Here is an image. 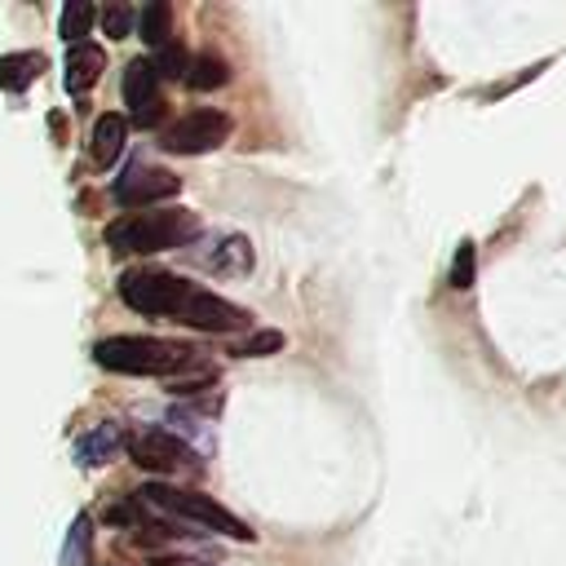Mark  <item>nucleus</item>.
<instances>
[{
    "instance_id": "0eeeda50",
    "label": "nucleus",
    "mask_w": 566,
    "mask_h": 566,
    "mask_svg": "<svg viewBox=\"0 0 566 566\" xmlns=\"http://www.w3.org/2000/svg\"><path fill=\"white\" fill-rule=\"evenodd\" d=\"M248 310L243 305H234V301H226V296H217L212 287H190V296H186V305H181V314L172 318V323H186V327H195V332H217V336H226V332H243L248 327Z\"/></svg>"
},
{
    "instance_id": "39448f33",
    "label": "nucleus",
    "mask_w": 566,
    "mask_h": 566,
    "mask_svg": "<svg viewBox=\"0 0 566 566\" xmlns=\"http://www.w3.org/2000/svg\"><path fill=\"white\" fill-rule=\"evenodd\" d=\"M230 115L226 111H217V106H195V111H186V115H177L164 133H159V146L168 150V155H208V150H217L226 137H230Z\"/></svg>"
},
{
    "instance_id": "f8f14e48",
    "label": "nucleus",
    "mask_w": 566,
    "mask_h": 566,
    "mask_svg": "<svg viewBox=\"0 0 566 566\" xmlns=\"http://www.w3.org/2000/svg\"><path fill=\"white\" fill-rule=\"evenodd\" d=\"M40 71H44V57L31 53V49H22V53H0V88H4V93L31 88V84L40 80Z\"/></svg>"
},
{
    "instance_id": "20e7f679",
    "label": "nucleus",
    "mask_w": 566,
    "mask_h": 566,
    "mask_svg": "<svg viewBox=\"0 0 566 566\" xmlns=\"http://www.w3.org/2000/svg\"><path fill=\"white\" fill-rule=\"evenodd\" d=\"M119 301L137 314H150V318H177L186 296H190V279L172 274V270H150V265H137V270H124L119 274Z\"/></svg>"
},
{
    "instance_id": "aec40b11",
    "label": "nucleus",
    "mask_w": 566,
    "mask_h": 566,
    "mask_svg": "<svg viewBox=\"0 0 566 566\" xmlns=\"http://www.w3.org/2000/svg\"><path fill=\"white\" fill-rule=\"evenodd\" d=\"M203 265H212V270H234V274H243V270H252V243H248L243 234H230V239L221 243V252H217V256H208Z\"/></svg>"
},
{
    "instance_id": "f3484780",
    "label": "nucleus",
    "mask_w": 566,
    "mask_h": 566,
    "mask_svg": "<svg viewBox=\"0 0 566 566\" xmlns=\"http://www.w3.org/2000/svg\"><path fill=\"white\" fill-rule=\"evenodd\" d=\"M88 562H93V522H88V513H80L62 544V566H88Z\"/></svg>"
},
{
    "instance_id": "a211bd4d",
    "label": "nucleus",
    "mask_w": 566,
    "mask_h": 566,
    "mask_svg": "<svg viewBox=\"0 0 566 566\" xmlns=\"http://www.w3.org/2000/svg\"><path fill=\"white\" fill-rule=\"evenodd\" d=\"M283 345H287V336L279 327H256L230 354H239V358H270V354H283Z\"/></svg>"
},
{
    "instance_id": "412c9836",
    "label": "nucleus",
    "mask_w": 566,
    "mask_h": 566,
    "mask_svg": "<svg viewBox=\"0 0 566 566\" xmlns=\"http://www.w3.org/2000/svg\"><path fill=\"white\" fill-rule=\"evenodd\" d=\"M97 22H102V31L111 35V40H124L133 27H137V13H133V4H124V0H115V4H106V9H97Z\"/></svg>"
},
{
    "instance_id": "f257e3e1",
    "label": "nucleus",
    "mask_w": 566,
    "mask_h": 566,
    "mask_svg": "<svg viewBox=\"0 0 566 566\" xmlns=\"http://www.w3.org/2000/svg\"><path fill=\"white\" fill-rule=\"evenodd\" d=\"M199 234V217L190 208H142V212H124L115 217L102 239L111 252L119 256H150V252H172L195 243Z\"/></svg>"
},
{
    "instance_id": "5701e85b",
    "label": "nucleus",
    "mask_w": 566,
    "mask_h": 566,
    "mask_svg": "<svg viewBox=\"0 0 566 566\" xmlns=\"http://www.w3.org/2000/svg\"><path fill=\"white\" fill-rule=\"evenodd\" d=\"M49 128H53V137H57V142H66V119H62L57 111L49 115Z\"/></svg>"
},
{
    "instance_id": "4468645a",
    "label": "nucleus",
    "mask_w": 566,
    "mask_h": 566,
    "mask_svg": "<svg viewBox=\"0 0 566 566\" xmlns=\"http://www.w3.org/2000/svg\"><path fill=\"white\" fill-rule=\"evenodd\" d=\"M97 27V4L88 0H66L62 4V18H57V35L66 44H84V35Z\"/></svg>"
},
{
    "instance_id": "6e6552de",
    "label": "nucleus",
    "mask_w": 566,
    "mask_h": 566,
    "mask_svg": "<svg viewBox=\"0 0 566 566\" xmlns=\"http://www.w3.org/2000/svg\"><path fill=\"white\" fill-rule=\"evenodd\" d=\"M128 460H133L137 469L164 478V473L190 469V464H195V451H190L177 433H168V429H142V433L128 438Z\"/></svg>"
},
{
    "instance_id": "9d476101",
    "label": "nucleus",
    "mask_w": 566,
    "mask_h": 566,
    "mask_svg": "<svg viewBox=\"0 0 566 566\" xmlns=\"http://www.w3.org/2000/svg\"><path fill=\"white\" fill-rule=\"evenodd\" d=\"M119 93H124V106H128L133 115H142V111H150V106L159 102V75H155V66H150V57H133V62L124 66Z\"/></svg>"
},
{
    "instance_id": "1a4fd4ad",
    "label": "nucleus",
    "mask_w": 566,
    "mask_h": 566,
    "mask_svg": "<svg viewBox=\"0 0 566 566\" xmlns=\"http://www.w3.org/2000/svg\"><path fill=\"white\" fill-rule=\"evenodd\" d=\"M62 84H66V93L71 97H80V93H88L97 80H102V71H106V53H102V44H71L66 49V62H62Z\"/></svg>"
},
{
    "instance_id": "423d86ee",
    "label": "nucleus",
    "mask_w": 566,
    "mask_h": 566,
    "mask_svg": "<svg viewBox=\"0 0 566 566\" xmlns=\"http://www.w3.org/2000/svg\"><path fill=\"white\" fill-rule=\"evenodd\" d=\"M177 190H181V177L177 172L155 168V164H133V168H124V177H115L111 199L119 208H128V212H142V208H159Z\"/></svg>"
},
{
    "instance_id": "dca6fc26",
    "label": "nucleus",
    "mask_w": 566,
    "mask_h": 566,
    "mask_svg": "<svg viewBox=\"0 0 566 566\" xmlns=\"http://www.w3.org/2000/svg\"><path fill=\"white\" fill-rule=\"evenodd\" d=\"M119 447H124L119 429H115V424H97L88 438H80L75 455H80V464H106V460H111Z\"/></svg>"
},
{
    "instance_id": "ddd939ff",
    "label": "nucleus",
    "mask_w": 566,
    "mask_h": 566,
    "mask_svg": "<svg viewBox=\"0 0 566 566\" xmlns=\"http://www.w3.org/2000/svg\"><path fill=\"white\" fill-rule=\"evenodd\" d=\"M186 84L195 88V93H212V88H226L230 84V62L221 57V53H195L190 57V66H186Z\"/></svg>"
},
{
    "instance_id": "f03ea898",
    "label": "nucleus",
    "mask_w": 566,
    "mask_h": 566,
    "mask_svg": "<svg viewBox=\"0 0 566 566\" xmlns=\"http://www.w3.org/2000/svg\"><path fill=\"white\" fill-rule=\"evenodd\" d=\"M93 363L119 376H177L195 367V349L164 336H102L93 345Z\"/></svg>"
},
{
    "instance_id": "2eb2a0df",
    "label": "nucleus",
    "mask_w": 566,
    "mask_h": 566,
    "mask_svg": "<svg viewBox=\"0 0 566 566\" xmlns=\"http://www.w3.org/2000/svg\"><path fill=\"white\" fill-rule=\"evenodd\" d=\"M137 35H142L150 49L168 44V40H172V9H168L164 0H150V4L137 13Z\"/></svg>"
},
{
    "instance_id": "6ab92c4d",
    "label": "nucleus",
    "mask_w": 566,
    "mask_h": 566,
    "mask_svg": "<svg viewBox=\"0 0 566 566\" xmlns=\"http://www.w3.org/2000/svg\"><path fill=\"white\" fill-rule=\"evenodd\" d=\"M150 66H155V75L159 80H186V66H190V53H186V44L172 35L168 44H159L155 49V57H150Z\"/></svg>"
},
{
    "instance_id": "7ed1b4c3",
    "label": "nucleus",
    "mask_w": 566,
    "mask_h": 566,
    "mask_svg": "<svg viewBox=\"0 0 566 566\" xmlns=\"http://www.w3.org/2000/svg\"><path fill=\"white\" fill-rule=\"evenodd\" d=\"M137 500L150 504V509H164V513H172V517H186V522H195V526L221 531V535H230V539H256V531H252L248 522H239L226 504H217V500L203 495V491H181V486H168V482H150V486L137 491Z\"/></svg>"
},
{
    "instance_id": "9b49d317",
    "label": "nucleus",
    "mask_w": 566,
    "mask_h": 566,
    "mask_svg": "<svg viewBox=\"0 0 566 566\" xmlns=\"http://www.w3.org/2000/svg\"><path fill=\"white\" fill-rule=\"evenodd\" d=\"M124 142H128V119H124L119 111L97 115L93 137H88V155H93V164H97V168H111V164L124 155Z\"/></svg>"
},
{
    "instance_id": "b1692460",
    "label": "nucleus",
    "mask_w": 566,
    "mask_h": 566,
    "mask_svg": "<svg viewBox=\"0 0 566 566\" xmlns=\"http://www.w3.org/2000/svg\"><path fill=\"white\" fill-rule=\"evenodd\" d=\"M155 566H208V562H186V557H155Z\"/></svg>"
},
{
    "instance_id": "4be33fe9",
    "label": "nucleus",
    "mask_w": 566,
    "mask_h": 566,
    "mask_svg": "<svg viewBox=\"0 0 566 566\" xmlns=\"http://www.w3.org/2000/svg\"><path fill=\"white\" fill-rule=\"evenodd\" d=\"M473 274H478V252H473V243H460V252L451 261V283L455 287H473Z\"/></svg>"
}]
</instances>
